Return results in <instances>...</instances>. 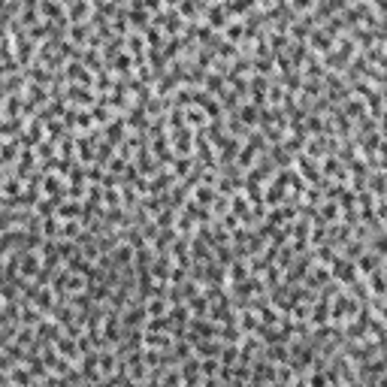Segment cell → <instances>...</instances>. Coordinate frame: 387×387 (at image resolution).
I'll return each instance as SVG.
<instances>
[{"mask_svg":"<svg viewBox=\"0 0 387 387\" xmlns=\"http://www.w3.org/2000/svg\"><path fill=\"white\" fill-rule=\"evenodd\" d=\"M357 272H360V269H357V266H354L348 257H333V275H336L339 282H345V285H354V282H357Z\"/></svg>","mask_w":387,"mask_h":387,"instance_id":"cell-1","label":"cell"},{"mask_svg":"<svg viewBox=\"0 0 387 387\" xmlns=\"http://www.w3.org/2000/svg\"><path fill=\"white\" fill-rule=\"evenodd\" d=\"M296 166H299V176H303L306 182H321V173H318V163L312 161V155H299V161H296Z\"/></svg>","mask_w":387,"mask_h":387,"instance_id":"cell-2","label":"cell"},{"mask_svg":"<svg viewBox=\"0 0 387 387\" xmlns=\"http://www.w3.org/2000/svg\"><path fill=\"white\" fill-rule=\"evenodd\" d=\"M324 173H327V176H333V179H342V182L348 179V173H345L342 161H336V158H327V161H324Z\"/></svg>","mask_w":387,"mask_h":387,"instance_id":"cell-3","label":"cell"},{"mask_svg":"<svg viewBox=\"0 0 387 387\" xmlns=\"http://www.w3.org/2000/svg\"><path fill=\"white\" fill-rule=\"evenodd\" d=\"M357 269H360L363 275H372V272L378 269V254H375V251H369V254H363V257L357 260Z\"/></svg>","mask_w":387,"mask_h":387,"instance_id":"cell-4","label":"cell"},{"mask_svg":"<svg viewBox=\"0 0 387 387\" xmlns=\"http://www.w3.org/2000/svg\"><path fill=\"white\" fill-rule=\"evenodd\" d=\"M251 275V269L245 266V260H236V263H230V278L233 282H245Z\"/></svg>","mask_w":387,"mask_h":387,"instance_id":"cell-5","label":"cell"},{"mask_svg":"<svg viewBox=\"0 0 387 387\" xmlns=\"http://www.w3.org/2000/svg\"><path fill=\"white\" fill-rule=\"evenodd\" d=\"M197 203H203V206L215 203V191H212L209 185H200V188H197Z\"/></svg>","mask_w":387,"mask_h":387,"instance_id":"cell-6","label":"cell"},{"mask_svg":"<svg viewBox=\"0 0 387 387\" xmlns=\"http://www.w3.org/2000/svg\"><path fill=\"white\" fill-rule=\"evenodd\" d=\"M339 215H342V212H339V203H327V206L321 209V218H324V221H336Z\"/></svg>","mask_w":387,"mask_h":387,"instance_id":"cell-7","label":"cell"},{"mask_svg":"<svg viewBox=\"0 0 387 387\" xmlns=\"http://www.w3.org/2000/svg\"><path fill=\"white\" fill-rule=\"evenodd\" d=\"M185 118L191 121V127H203V121H206V115H203L200 109H188V112H185Z\"/></svg>","mask_w":387,"mask_h":387,"instance_id":"cell-8","label":"cell"},{"mask_svg":"<svg viewBox=\"0 0 387 387\" xmlns=\"http://www.w3.org/2000/svg\"><path fill=\"white\" fill-rule=\"evenodd\" d=\"M239 115L245 118V124H254V118H257V109H254V106H242V109H239Z\"/></svg>","mask_w":387,"mask_h":387,"instance_id":"cell-9","label":"cell"},{"mask_svg":"<svg viewBox=\"0 0 387 387\" xmlns=\"http://www.w3.org/2000/svg\"><path fill=\"white\" fill-rule=\"evenodd\" d=\"M290 6H293V12H309L315 6V0H290Z\"/></svg>","mask_w":387,"mask_h":387,"instance_id":"cell-10","label":"cell"},{"mask_svg":"<svg viewBox=\"0 0 387 387\" xmlns=\"http://www.w3.org/2000/svg\"><path fill=\"white\" fill-rule=\"evenodd\" d=\"M242 33H245V28H239V25L224 28V36H227V39H242Z\"/></svg>","mask_w":387,"mask_h":387,"instance_id":"cell-11","label":"cell"}]
</instances>
